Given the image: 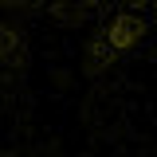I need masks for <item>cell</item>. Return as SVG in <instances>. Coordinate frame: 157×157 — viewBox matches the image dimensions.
Masks as SVG:
<instances>
[{
  "label": "cell",
  "instance_id": "6da1fadb",
  "mask_svg": "<svg viewBox=\"0 0 157 157\" xmlns=\"http://www.w3.org/2000/svg\"><path fill=\"white\" fill-rule=\"evenodd\" d=\"M47 24L75 36L90 71H110L157 39V0H47Z\"/></svg>",
  "mask_w": 157,
  "mask_h": 157
},
{
  "label": "cell",
  "instance_id": "7a4b0ae2",
  "mask_svg": "<svg viewBox=\"0 0 157 157\" xmlns=\"http://www.w3.org/2000/svg\"><path fill=\"white\" fill-rule=\"evenodd\" d=\"M32 20H47V0H0V67L20 59Z\"/></svg>",
  "mask_w": 157,
  "mask_h": 157
}]
</instances>
